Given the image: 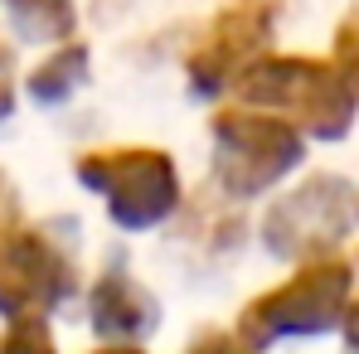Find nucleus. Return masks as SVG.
<instances>
[{"instance_id": "f257e3e1", "label": "nucleus", "mask_w": 359, "mask_h": 354, "mask_svg": "<svg viewBox=\"0 0 359 354\" xmlns=\"http://www.w3.org/2000/svg\"><path fill=\"white\" fill-rule=\"evenodd\" d=\"M0 354H49V340H39V335H15Z\"/></svg>"}, {"instance_id": "f03ea898", "label": "nucleus", "mask_w": 359, "mask_h": 354, "mask_svg": "<svg viewBox=\"0 0 359 354\" xmlns=\"http://www.w3.org/2000/svg\"><path fill=\"white\" fill-rule=\"evenodd\" d=\"M194 354H219V340H209V345H204V350H194Z\"/></svg>"}, {"instance_id": "7ed1b4c3", "label": "nucleus", "mask_w": 359, "mask_h": 354, "mask_svg": "<svg viewBox=\"0 0 359 354\" xmlns=\"http://www.w3.org/2000/svg\"><path fill=\"white\" fill-rule=\"evenodd\" d=\"M107 354H136V350H107Z\"/></svg>"}]
</instances>
